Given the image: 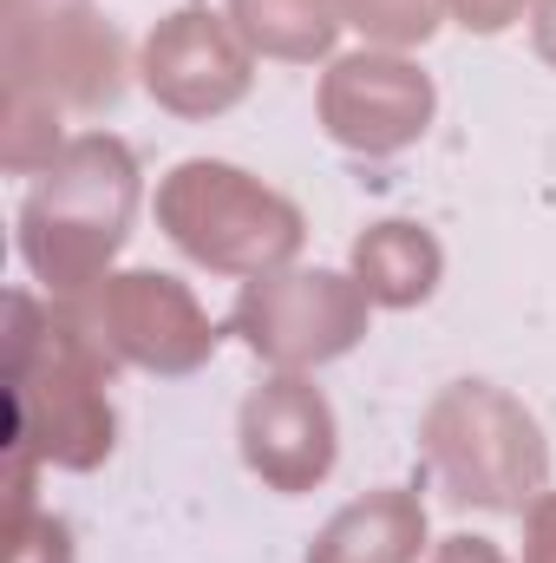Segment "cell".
Segmentation results:
<instances>
[{"mask_svg": "<svg viewBox=\"0 0 556 563\" xmlns=\"http://www.w3.org/2000/svg\"><path fill=\"white\" fill-rule=\"evenodd\" d=\"M334 7H341V26H354L367 46H387V53L425 46L445 20V0H334Z\"/></svg>", "mask_w": 556, "mask_h": 563, "instance_id": "15", "label": "cell"}, {"mask_svg": "<svg viewBox=\"0 0 556 563\" xmlns=\"http://www.w3.org/2000/svg\"><path fill=\"white\" fill-rule=\"evenodd\" d=\"M138 217V157L112 132H79L40 170L20 203V256L53 288V301H79L112 276Z\"/></svg>", "mask_w": 556, "mask_h": 563, "instance_id": "2", "label": "cell"}, {"mask_svg": "<svg viewBox=\"0 0 556 563\" xmlns=\"http://www.w3.org/2000/svg\"><path fill=\"white\" fill-rule=\"evenodd\" d=\"M531 46L544 66H556V0H531Z\"/></svg>", "mask_w": 556, "mask_h": 563, "instance_id": "21", "label": "cell"}, {"mask_svg": "<svg viewBox=\"0 0 556 563\" xmlns=\"http://www.w3.org/2000/svg\"><path fill=\"white\" fill-rule=\"evenodd\" d=\"M157 223L190 263L243 282L288 269L308 236L301 210L281 190H269L263 177L223 157H184L157 184Z\"/></svg>", "mask_w": 556, "mask_h": 563, "instance_id": "4", "label": "cell"}, {"mask_svg": "<svg viewBox=\"0 0 556 563\" xmlns=\"http://www.w3.org/2000/svg\"><path fill=\"white\" fill-rule=\"evenodd\" d=\"M92 0H7V26H40V20H59V13H79Z\"/></svg>", "mask_w": 556, "mask_h": 563, "instance_id": "20", "label": "cell"}, {"mask_svg": "<svg viewBox=\"0 0 556 563\" xmlns=\"http://www.w3.org/2000/svg\"><path fill=\"white\" fill-rule=\"evenodd\" d=\"M0 563H73V531H66V518H53V511L7 518Z\"/></svg>", "mask_w": 556, "mask_h": 563, "instance_id": "16", "label": "cell"}, {"mask_svg": "<svg viewBox=\"0 0 556 563\" xmlns=\"http://www.w3.org/2000/svg\"><path fill=\"white\" fill-rule=\"evenodd\" d=\"M314 106H321V125H327L334 144H347L360 157H393V151L425 139V125L438 112V92L407 53L360 46V53H347L321 73Z\"/></svg>", "mask_w": 556, "mask_h": 563, "instance_id": "8", "label": "cell"}, {"mask_svg": "<svg viewBox=\"0 0 556 563\" xmlns=\"http://www.w3.org/2000/svg\"><path fill=\"white\" fill-rule=\"evenodd\" d=\"M73 314L99 334V347L112 361L144 367V374H197L223 341L216 321L203 314V301L177 276H157V269L105 276L92 295L73 301Z\"/></svg>", "mask_w": 556, "mask_h": 563, "instance_id": "6", "label": "cell"}, {"mask_svg": "<svg viewBox=\"0 0 556 563\" xmlns=\"http://www.w3.org/2000/svg\"><path fill=\"white\" fill-rule=\"evenodd\" d=\"M347 276L367 288L374 308H419V301H432V288L445 276V250L425 223L387 217V223L354 236V269Z\"/></svg>", "mask_w": 556, "mask_h": 563, "instance_id": "12", "label": "cell"}, {"mask_svg": "<svg viewBox=\"0 0 556 563\" xmlns=\"http://www.w3.org/2000/svg\"><path fill=\"white\" fill-rule=\"evenodd\" d=\"M59 112H66V106H53L46 92L7 86V106H0V157H7V170L40 177V170L66 151V139H59Z\"/></svg>", "mask_w": 556, "mask_h": 563, "instance_id": "14", "label": "cell"}, {"mask_svg": "<svg viewBox=\"0 0 556 563\" xmlns=\"http://www.w3.org/2000/svg\"><path fill=\"white\" fill-rule=\"evenodd\" d=\"M524 563H556V492L524 511Z\"/></svg>", "mask_w": 556, "mask_h": 563, "instance_id": "18", "label": "cell"}, {"mask_svg": "<svg viewBox=\"0 0 556 563\" xmlns=\"http://www.w3.org/2000/svg\"><path fill=\"white\" fill-rule=\"evenodd\" d=\"M425 551V505L413 485H380L354 505H341L314 544L308 563H419Z\"/></svg>", "mask_w": 556, "mask_h": 563, "instance_id": "11", "label": "cell"}, {"mask_svg": "<svg viewBox=\"0 0 556 563\" xmlns=\"http://www.w3.org/2000/svg\"><path fill=\"white\" fill-rule=\"evenodd\" d=\"M236 445H243V465L281 492V498H301L314 492L334 459H341V426L327 394L308 380V374H269L263 387H249L243 400V420H236Z\"/></svg>", "mask_w": 556, "mask_h": 563, "instance_id": "10", "label": "cell"}, {"mask_svg": "<svg viewBox=\"0 0 556 563\" xmlns=\"http://www.w3.org/2000/svg\"><path fill=\"white\" fill-rule=\"evenodd\" d=\"M144 92L177 112V119H216L230 106L249 99L256 86V53L243 46V33L230 26V13L210 7H177L151 26L138 53Z\"/></svg>", "mask_w": 556, "mask_h": 563, "instance_id": "7", "label": "cell"}, {"mask_svg": "<svg viewBox=\"0 0 556 563\" xmlns=\"http://www.w3.org/2000/svg\"><path fill=\"white\" fill-rule=\"evenodd\" d=\"M7 86H33L66 112H105L125 92V40L92 7L40 20V26H0Z\"/></svg>", "mask_w": 556, "mask_h": 563, "instance_id": "9", "label": "cell"}, {"mask_svg": "<svg viewBox=\"0 0 556 563\" xmlns=\"http://www.w3.org/2000/svg\"><path fill=\"white\" fill-rule=\"evenodd\" d=\"M524 7H531V0H445V13H452L465 33H504V26L524 20Z\"/></svg>", "mask_w": 556, "mask_h": 563, "instance_id": "17", "label": "cell"}, {"mask_svg": "<svg viewBox=\"0 0 556 563\" xmlns=\"http://www.w3.org/2000/svg\"><path fill=\"white\" fill-rule=\"evenodd\" d=\"M112 354L73 314V301L40 308L33 295L7 301V445L59 472H92L112 459Z\"/></svg>", "mask_w": 556, "mask_h": 563, "instance_id": "1", "label": "cell"}, {"mask_svg": "<svg viewBox=\"0 0 556 563\" xmlns=\"http://www.w3.org/2000/svg\"><path fill=\"white\" fill-rule=\"evenodd\" d=\"M367 288L341 269H276V276H249L236 308H230V334L269 361L276 374H308L327 367L341 354H354L367 341Z\"/></svg>", "mask_w": 556, "mask_h": 563, "instance_id": "5", "label": "cell"}, {"mask_svg": "<svg viewBox=\"0 0 556 563\" xmlns=\"http://www.w3.org/2000/svg\"><path fill=\"white\" fill-rule=\"evenodd\" d=\"M419 445L432 478L452 505L478 511H531L551 492V445L524 400H511L491 380H452L432 394Z\"/></svg>", "mask_w": 556, "mask_h": 563, "instance_id": "3", "label": "cell"}, {"mask_svg": "<svg viewBox=\"0 0 556 563\" xmlns=\"http://www.w3.org/2000/svg\"><path fill=\"white\" fill-rule=\"evenodd\" d=\"M223 13H230V26L243 33L249 53L288 59V66H314L341 40V7L334 0H230Z\"/></svg>", "mask_w": 556, "mask_h": 563, "instance_id": "13", "label": "cell"}, {"mask_svg": "<svg viewBox=\"0 0 556 563\" xmlns=\"http://www.w3.org/2000/svg\"><path fill=\"white\" fill-rule=\"evenodd\" d=\"M432 563H511L491 538H471V531H452L438 551H432Z\"/></svg>", "mask_w": 556, "mask_h": 563, "instance_id": "19", "label": "cell"}]
</instances>
